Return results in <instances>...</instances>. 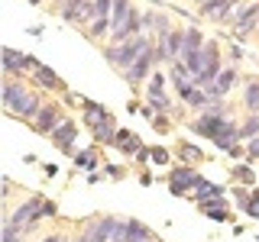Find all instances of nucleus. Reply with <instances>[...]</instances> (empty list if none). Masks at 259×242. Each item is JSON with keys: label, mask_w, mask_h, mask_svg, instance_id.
<instances>
[{"label": "nucleus", "mask_w": 259, "mask_h": 242, "mask_svg": "<svg viewBox=\"0 0 259 242\" xmlns=\"http://www.w3.org/2000/svg\"><path fill=\"white\" fill-rule=\"evenodd\" d=\"M75 161H78L81 168H94V165H97V152H94V149H88V152H78V155H75Z\"/></svg>", "instance_id": "nucleus-19"}, {"label": "nucleus", "mask_w": 259, "mask_h": 242, "mask_svg": "<svg viewBox=\"0 0 259 242\" xmlns=\"http://www.w3.org/2000/svg\"><path fill=\"white\" fill-rule=\"evenodd\" d=\"M240 7H243L240 0H201L198 13L207 16V20H214V23H233L237 13H240Z\"/></svg>", "instance_id": "nucleus-2"}, {"label": "nucleus", "mask_w": 259, "mask_h": 242, "mask_svg": "<svg viewBox=\"0 0 259 242\" xmlns=\"http://www.w3.org/2000/svg\"><path fill=\"white\" fill-rule=\"evenodd\" d=\"M110 242H133V236H130V223H117V232H113Z\"/></svg>", "instance_id": "nucleus-21"}, {"label": "nucleus", "mask_w": 259, "mask_h": 242, "mask_svg": "<svg viewBox=\"0 0 259 242\" xmlns=\"http://www.w3.org/2000/svg\"><path fill=\"white\" fill-rule=\"evenodd\" d=\"M175 152H178V158H182V165H198V161L204 158L198 145H188V142H178V149H175Z\"/></svg>", "instance_id": "nucleus-16"}, {"label": "nucleus", "mask_w": 259, "mask_h": 242, "mask_svg": "<svg viewBox=\"0 0 259 242\" xmlns=\"http://www.w3.org/2000/svg\"><path fill=\"white\" fill-rule=\"evenodd\" d=\"M256 136H259V113H249V116L240 123V139L249 142V139H256Z\"/></svg>", "instance_id": "nucleus-17"}, {"label": "nucleus", "mask_w": 259, "mask_h": 242, "mask_svg": "<svg viewBox=\"0 0 259 242\" xmlns=\"http://www.w3.org/2000/svg\"><path fill=\"white\" fill-rule=\"evenodd\" d=\"M256 29H259V0L240 7L237 20H233V36H237V39H253Z\"/></svg>", "instance_id": "nucleus-6"}, {"label": "nucleus", "mask_w": 259, "mask_h": 242, "mask_svg": "<svg viewBox=\"0 0 259 242\" xmlns=\"http://www.w3.org/2000/svg\"><path fill=\"white\" fill-rule=\"evenodd\" d=\"M246 158H249V161H256V158H259V136L246 142Z\"/></svg>", "instance_id": "nucleus-22"}, {"label": "nucleus", "mask_w": 259, "mask_h": 242, "mask_svg": "<svg viewBox=\"0 0 259 242\" xmlns=\"http://www.w3.org/2000/svg\"><path fill=\"white\" fill-rule=\"evenodd\" d=\"M39 242H68V236H59V232H52V236H46V239H39Z\"/></svg>", "instance_id": "nucleus-25"}, {"label": "nucleus", "mask_w": 259, "mask_h": 242, "mask_svg": "<svg viewBox=\"0 0 259 242\" xmlns=\"http://www.w3.org/2000/svg\"><path fill=\"white\" fill-rule=\"evenodd\" d=\"M39 110H42V100H39L36 91H29V87H23V91L16 94V100L7 107L10 116H20V119H36Z\"/></svg>", "instance_id": "nucleus-8"}, {"label": "nucleus", "mask_w": 259, "mask_h": 242, "mask_svg": "<svg viewBox=\"0 0 259 242\" xmlns=\"http://www.w3.org/2000/svg\"><path fill=\"white\" fill-rule=\"evenodd\" d=\"M237 84H240V71H237V68H224L221 75H217V81H214V84L207 87V91L214 94L217 100H224V97L230 94V91H233Z\"/></svg>", "instance_id": "nucleus-12"}, {"label": "nucleus", "mask_w": 259, "mask_h": 242, "mask_svg": "<svg viewBox=\"0 0 259 242\" xmlns=\"http://www.w3.org/2000/svg\"><path fill=\"white\" fill-rule=\"evenodd\" d=\"M117 223L120 220H113V216H97V220L88 223V242H110L113 239V232H117Z\"/></svg>", "instance_id": "nucleus-9"}, {"label": "nucleus", "mask_w": 259, "mask_h": 242, "mask_svg": "<svg viewBox=\"0 0 259 242\" xmlns=\"http://www.w3.org/2000/svg\"><path fill=\"white\" fill-rule=\"evenodd\" d=\"M201 210H204V216H210V220H217V223L230 220V207H227V200H224V197L201 200Z\"/></svg>", "instance_id": "nucleus-13"}, {"label": "nucleus", "mask_w": 259, "mask_h": 242, "mask_svg": "<svg viewBox=\"0 0 259 242\" xmlns=\"http://www.w3.org/2000/svg\"><path fill=\"white\" fill-rule=\"evenodd\" d=\"M75 139H78V126L71 123V119H65V123L52 133V145L59 152H65V155H71V152H75Z\"/></svg>", "instance_id": "nucleus-10"}, {"label": "nucleus", "mask_w": 259, "mask_h": 242, "mask_svg": "<svg viewBox=\"0 0 259 242\" xmlns=\"http://www.w3.org/2000/svg\"><path fill=\"white\" fill-rule=\"evenodd\" d=\"M230 174L237 177V181H253V177H256V174H253V168H246V165H233V168H230Z\"/></svg>", "instance_id": "nucleus-20"}, {"label": "nucleus", "mask_w": 259, "mask_h": 242, "mask_svg": "<svg viewBox=\"0 0 259 242\" xmlns=\"http://www.w3.org/2000/svg\"><path fill=\"white\" fill-rule=\"evenodd\" d=\"M149 119H152V126H156V129H159V133H168V119H165V116H162V113H152V116H149Z\"/></svg>", "instance_id": "nucleus-23"}, {"label": "nucleus", "mask_w": 259, "mask_h": 242, "mask_svg": "<svg viewBox=\"0 0 259 242\" xmlns=\"http://www.w3.org/2000/svg\"><path fill=\"white\" fill-rule=\"evenodd\" d=\"M62 123H65V113H62L59 103H42V110H39L36 119H32V129H36L39 136H52Z\"/></svg>", "instance_id": "nucleus-7"}, {"label": "nucleus", "mask_w": 259, "mask_h": 242, "mask_svg": "<svg viewBox=\"0 0 259 242\" xmlns=\"http://www.w3.org/2000/svg\"><path fill=\"white\" fill-rule=\"evenodd\" d=\"M152 161H159V165H165V161H168V152H165V149H152Z\"/></svg>", "instance_id": "nucleus-24"}, {"label": "nucleus", "mask_w": 259, "mask_h": 242, "mask_svg": "<svg viewBox=\"0 0 259 242\" xmlns=\"http://www.w3.org/2000/svg\"><path fill=\"white\" fill-rule=\"evenodd\" d=\"M32 84H39L42 91H52V94H65L68 87H65V81L55 75L52 68H46V65H39L36 71H32Z\"/></svg>", "instance_id": "nucleus-11"}, {"label": "nucleus", "mask_w": 259, "mask_h": 242, "mask_svg": "<svg viewBox=\"0 0 259 242\" xmlns=\"http://www.w3.org/2000/svg\"><path fill=\"white\" fill-rule=\"evenodd\" d=\"M201 181H204V177L194 171V165H182V168H172V171H168V191H172L175 197L188 194L191 188H198Z\"/></svg>", "instance_id": "nucleus-5"}, {"label": "nucleus", "mask_w": 259, "mask_h": 242, "mask_svg": "<svg viewBox=\"0 0 259 242\" xmlns=\"http://www.w3.org/2000/svg\"><path fill=\"white\" fill-rule=\"evenodd\" d=\"M149 45H152L149 36H133V39H126V42H107V45H104V58H107V65L113 71L123 75V71L140 58Z\"/></svg>", "instance_id": "nucleus-1"}, {"label": "nucleus", "mask_w": 259, "mask_h": 242, "mask_svg": "<svg viewBox=\"0 0 259 242\" xmlns=\"http://www.w3.org/2000/svg\"><path fill=\"white\" fill-rule=\"evenodd\" d=\"M113 145H117L123 155H136V152L143 149V142H140V136L136 133H130V129H120L117 133V139H113Z\"/></svg>", "instance_id": "nucleus-14"}, {"label": "nucleus", "mask_w": 259, "mask_h": 242, "mask_svg": "<svg viewBox=\"0 0 259 242\" xmlns=\"http://www.w3.org/2000/svg\"><path fill=\"white\" fill-rule=\"evenodd\" d=\"M0 242H26V232L16 229V226H7V223H4V239H0Z\"/></svg>", "instance_id": "nucleus-18"}, {"label": "nucleus", "mask_w": 259, "mask_h": 242, "mask_svg": "<svg viewBox=\"0 0 259 242\" xmlns=\"http://www.w3.org/2000/svg\"><path fill=\"white\" fill-rule=\"evenodd\" d=\"M149 239H152V236H149ZM133 242H146V239H133Z\"/></svg>", "instance_id": "nucleus-26"}, {"label": "nucleus", "mask_w": 259, "mask_h": 242, "mask_svg": "<svg viewBox=\"0 0 259 242\" xmlns=\"http://www.w3.org/2000/svg\"><path fill=\"white\" fill-rule=\"evenodd\" d=\"M243 107L249 113H259V78L246 81V87H243Z\"/></svg>", "instance_id": "nucleus-15"}, {"label": "nucleus", "mask_w": 259, "mask_h": 242, "mask_svg": "<svg viewBox=\"0 0 259 242\" xmlns=\"http://www.w3.org/2000/svg\"><path fill=\"white\" fill-rule=\"evenodd\" d=\"M36 68H39V62L32 58V55L16 52L13 45L4 48V75H7V78H23L26 71H36Z\"/></svg>", "instance_id": "nucleus-4"}, {"label": "nucleus", "mask_w": 259, "mask_h": 242, "mask_svg": "<svg viewBox=\"0 0 259 242\" xmlns=\"http://www.w3.org/2000/svg\"><path fill=\"white\" fill-rule=\"evenodd\" d=\"M156 45H149V48H146V52L140 55V58H136L133 65H130V68L123 71V81H126V84H146V81H149L152 75H156V71H152V68H156Z\"/></svg>", "instance_id": "nucleus-3"}]
</instances>
